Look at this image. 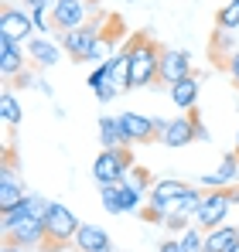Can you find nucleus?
<instances>
[{
  "mask_svg": "<svg viewBox=\"0 0 239 252\" xmlns=\"http://www.w3.org/2000/svg\"><path fill=\"white\" fill-rule=\"evenodd\" d=\"M28 191H24V181L17 177V170L10 164V154H7V164L0 170V211H14L17 205H24Z\"/></svg>",
  "mask_w": 239,
  "mask_h": 252,
  "instance_id": "f8f14e48",
  "label": "nucleus"
},
{
  "mask_svg": "<svg viewBox=\"0 0 239 252\" xmlns=\"http://www.w3.org/2000/svg\"><path fill=\"white\" fill-rule=\"evenodd\" d=\"M24 51H28V58H31V65L38 72H44V68H51V65L62 62V44H58V38H31V41L24 44Z\"/></svg>",
  "mask_w": 239,
  "mask_h": 252,
  "instance_id": "4468645a",
  "label": "nucleus"
},
{
  "mask_svg": "<svg viewBox=\"0 0 239 252\" xmlns=\"http://www.w3.org/2000/svg\"><path fill=\"white\" fill-rule=\"evenodd\" d=\"M117 95H120V89H117L113 82H110V85H103V89L96 92V99H99V102H110V99H117Z\"/></svg>",
  "mask_w": 239,
  "mask_h": 252,
  "instance_id": "2f4dec72",
  "label": "nucleus"
},
{
  "mask_svg": "<svg viewBox=\"0 0 239 252\" xmlns=\"http://www.w3.org/2000/svg\"><path fill=\"white\" fill-rule=\"evenodd\" d=\"M201 198H205V191L192 184V188H188V191H185V194L167 208V215H164V221H160V225H164V228H171V232H185V228H188V221L199 215Z\"/></svg>",
  "mask_w": 239,
  "mask_h": 252,
  "instance_id": "0eeeda50",
  "label": "nucleus"
},
{
  "mask_svg": "<svg viewBox=\"0 0 239 252\" xmlns=\"http://www.w3.org/2000/svg\"><path fill=\"white\" fill-rule=\"evenodd\" d=\"M99 28L96 24H85V28H79V31H58L55 38H58V44H62V51L69 55V58H76V62H89V55H92V48H96V41H99Z\"/></svg>",
  "mask_w": 239,
  "mask_h": 252,
  "instance_id": "6e6552de",
  "label": "nucleus"
},
{
  "mask_svg": "<svg viewBox=\"0 0 239 252\" xmlns=\"http://www.w3.org/2000/svg\"><path fill=\"white\" fill-rule=\"evenodd\" d=\"M3 7H10V0H3Z\"/></svg>",
  "mask_w": 239,
  "mask_h": 252,
  "instance_id": "e433bc0d",
  "label": "nucleus"
},
{
  "mask_svg": "<svg viewBox=\"0 0 239 252\" xmlns=\"http://www.w3.org/2000/svg\"><path fill=\"white\" fill-rule=\"evenodd\" d=\"M215 174H219L222 188H233V184H239V157H236V150L222 157V164H219V170H215Z\"/></svg>",
  "mask_w": 239,
  "mask_h": 252,
  "instance_id": "5701e85b",
  "label": "nucleus"
},
{
  "mask_svg": "<svg viewBox=\"0 0 239 252\" xmlns=\"http://www.w3.org/2000/svg\"><path fill=\"white\" fill-rule=\"evenodd\" d=\"M239 246V228L229 225H219V228H208L205 232V249L201 252H229Z\"/></svg>",
  "mask_w": 239,
  "mask_h": 252,
  "instance_id": "a211bd4d",
  "label": "nucleus"
},
{
  "mask_svg": "<svg viewBox=\"0 0 239 252\" xmlns=\"http://www.w3.org/2000/svg\"><path fill=\"white\" fill-rule=\"evenodd\" d=\"M0 116H3V126L7 129H14V126L21 123V116H24V109H21V102H17V95L10 89L0 92Z\"/></svg>",
  "mask_w": 239,
  "mask_h": 252,
  "instance_id": "412c9836",
  "label": "nucleus"
},
{
  "mask_svg": "<svg viewBox=\"0 0 239 252\" xmlns=\"http://www.w3.org/2000/svg\"><path fill=\"white\" fill-rule=\"evenodd\" d=\"M110 82L117 85L120 92H126L130 89V55H126V48L110 58Z\"/></svg>",
  "mask_w": 239,
  "mask_h": 252,
  "instance_id": "aec40b11",
  "label": "nucleus"
},
{
  "mask_svg": "<svg viewBox=\"0 0 239 252\" xmlns=\"http://www.w3.org/2000/svg\"><path fill=\"white\" fill-rule=\"evenodd\" d=\"M89 24V0H58L55 3V31H79Z\"/></svg>",
  "mask_w": 239,
  "mask_h": 252,
  "instance_id": "ddd939ff",
  "label": "nucleus"
},
{
  "mask_svg": "<svg viewBox=\"0 0 239 252\" xmlns=\"http://www.w3.org/2000/svg\"><path fill=\"white\" fill-rule=\"evenodd\" d=\"M0 34L10 38V41H17V44H28L38 34V28H35V21H31V10L3 7V10H0Z\"/></svg>",
  "mask_w": 239,
  "mask_h": 252,
  "instance_id": "9d476101",
  "label": "nucleus"
},
{
  "mask_svg": "<svg viewBox=\"0 0 239 252\" xmlns=\"http://www.w3.org/2000/svg\"><path fill=\"white\" fill-rule=\"evenodd\" d=\"M195 75L192 72V55L181 51V48H164L160 51V72H158V82L164 85H178L181 79Z\"/></svg>",
  "mask_w": 239,
  "mask_h": 252,
  "instance_id": "9b49d317",
  "label": "nucleus"
},
{
  "mask_svg": "<svg viewBox=\"0 0 239 252\" xmlns=\"http://www.w3.org/2000/svg\"><path fill=\"white\" fill-rule=\"evenodd\" d=\"M226 215H229V188H215V191H205V198H201L199 205V215H195V221H199V228H219V225H226Z\"/></svg>",
  "mask_w": 239,
  "mask_h": 252,
  "instance_id": "1a4fd4ad",
  "label": "nucleus"
},
{
  "mask_svg": "<svg viewBox=\"0 0 239 252\" xmlns=\"http://www.w3.org/2000/svg\"><path fill=\"white\" fill-rule=\"evenodd\" d=\"M226 225L229 228H239V184L229 188V215H226Z\"/></svg>",
  "mask_w": 239,
  "mask_h": 252,
  "instance_id": "c756f323",
  "label": "nucleus"
},
{
  "mask_svg": "<svg viewBox=\"0 0 239 252\" xmlns=\"http://www.w3.org/2000/svg\"><path fill=\"white\" fill-rule=\"evenodd\" d=\"M178 242H181L185 252H201L205 249V232H201V228H185Z\"/></svg>",
  "mask_w": 239,
  "mask_h": 252,
  "instance_id": "cd10ccee",
  "label": "nucleus"
},
{
  "mask_svg": "<svg viewBox=\"0 0 239 252\" xmlns=\"http://www.w3.org/2000/svg\"><path fill=\"white\" fill-rule=\"evenodd\" d=\"M199 89H201V79L199 75H188V79H181L178 85H171L167 92H171V102H174L178 109L195 113V106H199Z\"/></svg>",
  "mask_w": 239,
  "mask_h": 252,
  "instance_id": "dca6fc26",
  "label": "nucleus"
},
{
  "mask_svg": "<svg viewBox=\"0 0 239 252\" xmlns=\"http://www.w3.org/2000/svg\"><path fill=\"white\" fill-rule=\"evenodd\" d=\"M133 167V154H130V147H120V150H103L96 160H92V181L99 184V188H106V184H123V177H126V170Z\"/></svg>",
  "mask_w": 239,
  "mask_h": 252,
  "instance_id": "20e7f679",
  "label": "nucleus"
},
{
  "mask_svg": "<svg viewBox=\"0 0 239 252\" xmlns=\"http://www.w3.org/2000/svg\"><path fill=\"white\" fill-rule=\"evenodd\" d=\"M31 21H35L38 34H51L55 31V10L51 7H31Z\"/></svg>",
  "mask_w": 239,
  "mask_h": 252,
  "instance_id": "a878e982",
  "label": "nucleus"
},
{
  "mask_svg": "<svg viewBox=\"0 0 239 252\" xmlns=\"http://www.w3.org/2000/svg\"><path fill=\"white\" fill-rule=\"evenodd\" d=\"M76 249L79 252H113L110 235L99 228V225H79V235H76Z\"/></svg>",
  "mask_w": 239,
  "mask_h": 252,
  "instance_id": "f3484780",
  "label": "nucleus"
},
{
  "mask_svg": "<svg viewBox=\"0 0 239 252\" xmlns=\"http://www.w3.org/2000/svg\"><path fill=\"white\" fill-rule=\"evenodd\" d=\"M158 252H185V249H181V242H178V239H164V242L158 246Z\"/></svg>",
  "mask_w": 239,
  "mask_h": 252,
  "instance_id": "473e14b6",
  "label": "nucleus"
},
{
  "mask_svg": "<svg viewBox=\"0 0 239 252\" xmlns=\"http://www.w3.org/2000/svg\"><path fill=\"white\" fill-rule=\"evenodd\" d=\"M0 235L3 242H14V246H24V249L38 252L48 246V232H44V221L31 218L24 205H17L14 211H0Z\"/></svg>",
  "mask_w": 239,
  "mask_h": 252,
  "instance_id": "f257e3e1",
  "label": "nucleus"
},
{
  "mask_svg": "<svg viewBox=\"0 0 239 252\" xmlns=\"http://www.w3.org/2000/svg\"><path fill=\"white\" fill-rule=\"evenodd\" d=\"M38 92H41V95H51V85H48V82H41V79H38Z\"/></svg>",
  "mask_w": 239,
  "mask_h": 252,
  "instance_id": "f704fd0d",
  "label": "nucleus"
},
{
  "mask_svg": "<svg viewBox=\"0 0 239 252\" xmlns=\"http://www.w3.org/2000/svg\"><path fill=\"white\" fill-rule=\"evenodd\" d=\"M79 218L65 208L62 201H51V208L44 215V232H48V246L44 249H62V246H76V235H79Z\"/></svg>",
  "mask_w": 239,
  "mask_h": 252,
  "instance_id": "7ed1b4c3",
  "label": "nucleus"
},
{
  "mask_svg": "<svg viewBox=\"0 0 239 252\" xmlns=\"http://www.w3.org/2000/svg\"><path fill=\"white\" fill-rule=\"evenodd\" d=\"M103 85H110V62H103V65H96V68L89 72V89H92V92H99Z\"/></svg>",
  "mask_w": 239,
  "mask_h": 252,
  "instance_id": "c85d7f7f",
  "label": "nucleus"
},
{
  "mask_svg": "<svg viewBox=\"0 0 239 252\" xmlns=\"http://www.w3.org/2000/svg\"><path fill=\"white\" fill-rule=\"evenodd\" d=\"M99 201H103L106 215H123V198H120V184H106V188H99Z\"/></svg>",
  "mask_w": 239,
  "mask_h": 252,
  "instance_id": "b1692460",
  "label": "nucleus"
},
{
  "mask_svg": "<svg viewBox=\"0 0 239 252\" xmlns=\"http://www.w3.org/2000/svg\"><path fill=\"white\" fill-rule=\"evenodd\" d=\"M24 68H28V62H24V44H17V41H10V38L0 34V75H3V82L10 85Z\"/></svg>",
  "mask_w": 239,
  "mask_h": 252,
  "instance_id": "2eb2a0df",
  "label": "nucleus"
},
{
  "mask_svg": "<svg viewBox=\"0 0 239 252\" xmlns=\"http://www.w3.org/2000/svg\"><path fill=\"white\" fill-rule=\"evenodd\" d=\"M215 24H219V31H236L239 28V0L226 3V7L215 14Z\"/></svg>",
  "mask_w": 239,
  "mask_h": 252,
  "instance_id": "393cba45",
  "label": "nucleus"
},
{
  "mask_svg": "<svg viewBox=\"0 0 239 252\" xmlns=\"http://www.w3.org/2000/svg\"><path fill=\"white\" fill-rule=\"evenodd\" d=\"M160 51L158 44L144 34H137L133 41L126 44V55H130V89H147V85L158 82L160 72Z\"/></svg>",
  "mask_w": 239,
  "mask_h": 252,
  "instance_id": "f03ea898",
  "label": "nucleus"
},
{
  "mask_svg": "<svg viewBox=\"0 0 239 252\" xmlns=\"http://www.w3.org/2000/svg\"><path fill=\"white\" fill-rule=\"evenodd\" d=\"M99 143L103 150H120V147H130L123 129H120V120L117 116H99Z\"/></svg>",
  "mask_w": 239,
  "mask_h": 252,
  "instance_id": "6ab92c4d",
  "label": "nucleus"
},
{
  "mask_svg": "<svg viewBox=\"0 0 239 252\" xmlns=\"http://www.w3.org/2000/svg\"><path fill=\"white\" fill-rule=\"evenodd\" d=\"M0 252H31V249H24V246H14V242H3V246H0Z\"/></svg>",
  "mask_w": 239,
  "mask_h": 252,
  "instance_id": "72a5a7b5",
  "label": "nucleus"
},
{
  "mask_svg": "<svg viewBox=\"0 0 239 252\" xmlns=\"http://www.w3.org/2000/svg\"><path fill=\"white\" fill-rule=\"evenodd\" d=\"M123 184H126L133 194H140V198H147V194H151V188H154V181H151V170H147V167H137V164L126 170Z\"/></svg>",
  "mask_w": 239,
  "mask_h": 252,
  "instance_id": "4be33fe9",
  "label": "nucleus"
},
{
  "mask_svg": "<svg viewBox=\"0 0 239 252\" xmlns=\"http://www.w3.org/2000/svg\"><path fill=\"white\" fill-rule=\"evenodd\" d=\"M195 140H201V143L208 140V126L201 123L195 113L167 120V129L160 133V143L171 147V150H181V147H188V143H195Z\"/></svg>",
  "mask_w": 239,
  "mask_h": 252,
  "instance_id": "39448f33",
  "label": "nucleus"
},
{
  "mask_svg": "<svg viewBox=\"0 0 239 252\" xmlns=\"http://www.w3.org/2000/svg\"><path fill=\"white\" fill-rule=\"evenodd\" d=\"M229 252H239V246H236V249H229Z\"/></svg>",
  "mask_w": 239,
  "mask_h": 252,
  "instance_id": "4c0bfd02",
  "label": "nucleus"
},
{
  "mask_svg": "<svg viewBox=\"0 0 239 252\" xmlns=\"http://www.w3.org/2000/svg\"><path fill=\"white\" fill-rule=\"evenodd\" d=\"M236 157H239V133H236Z\"/></svg>",
  "mask_w": 239,
  "mask_h": 252,
  "instance_id": "c9c22d12",
  "label": "nucleus"
},
{
  "mask_svg": "<svg viewBox=\"0 0 239 252\" xmlns=\"http://www.w3.org/2000/svg\"><path fill=\"white\" fill-rule=\"evenodd\" d=\"M120 129H123V136H126V143L133 147V143H154L160 140V133L167 129V120H160V116H144V113H120Z\"/></svg>",
  "mask_w": 239,
  "mask_h": 252,
  "instance_id": "423d86ee",
  "label": "nucleus"
},
{
  "mask_svg": "<svg viewBox=\"0 0 239 252\" xmlns=\"http://www.w3.org/2000/svg\"><path fill=\"white\" fill-rule=\"evenodd\" d=\"M48 208H51L48 198H41V194H35V191H28V198H24V211H28L31 218H41V221H44Z\"/></svg>",
  "mask_w": 239,
  "mask_h": 252,
  "instance_id": "bb28decb",
  "label": "nucleus"
},
{
  "mask_svg": "<svg viewBox=\"0 0 239 252\" xmlns=\"http://www.w3.org/2000/svg\"><path fill=\"white\" fill-rule=\"evenodd\" d=\"M226 72H229V79H233V85L239 89V51H233V55L226 58Z\"/></svg>",
  "mask_w": 239,
  "mask_h": 252,
  "instance_id": "7c9ffc66",
  "label": "nucleus"
}]
</instances>
